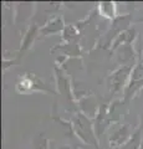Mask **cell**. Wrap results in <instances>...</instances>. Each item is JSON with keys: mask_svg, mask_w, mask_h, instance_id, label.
Returning a JSON list of instances; mask_svg holds the SVG:
<instances>
[]
</instances>
